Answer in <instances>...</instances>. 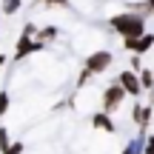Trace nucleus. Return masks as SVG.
<instances>
[{"label": "nucleus", "instance_id": "nucleus-1", "mask_svg": "<svg viewBox=\"0 0 154 154\" xmlns=\"http://www.w3.org/2000/svg\"><path fill=\"white\" fill-rule=\"evenodd\" d=\"M111 26H114L123 37H140V34H143V17L120 14V17H111Z\"/></svg>", "mask_w": 154, "mask_h": 154}, {"label": "nucleus", "instance_id": "nucleus-2", "mask_svg": "<svg viewBox=\"0 0 154 154\" xmlns=\"http://www.w3.org/2000/svg\"><path fill=\"white\" fill-rule=\"evenodd\" d=\"M123 97H126V88H123L120 83H117V86H109L106 94H103V111H114Z\"/></svg>", "mask_w": 154, "mask_h": 154}, {"label": "nucleus", "instance_id": "nucleus-3", "mask_svg": "<svg viewBox=\"0 0 154 154\" xmlns=\"http://www.w3.org/2000/svg\"><path fill=\"white\" fill-rule=\"evenodd\" d=\"M109 63H111V54H109V51H94V54L88 57V63H86V72H88V74L106 72V69H109Z\"/></svg>", "mask_w": 154, "mask_h": 154}, {"label": "nucleus", "instance_id": "nucleus-4", "mask_svg": "<svg viewBox=\"0 0 154 154\" xmlns=\"http://www.w3.org/2000/svg\"><path fill=\"white\" fill-rule=\"evenodd\" d=\"M40 46H43L40 40H32L29 34H23V37L17 40V49H14V60H23L26 54H32V51H37Z\"/></svg>", "mask_w": 154, "mask_h": 154}, {"label": "nucleus", "instance_id": "nucleus-5", "mask_svg": "<svg viewBox=\"0 0 154 154\" xmlns=\"http://www.w3.org/2000/svg\"><path fill=\"white\" fill-rule=\"evenodd\" d=\"M154 46V34H140V37H126V49L128 51H146V49H151Z\"/></svg>", "mask_w": 154, "mask_h": 154}, {"label": "nucleus", "instance_id": "nucleus-6", "mask_svg": "<svg viewBox=\"0 0 154 154\" xmlns=\"http://www.w3.org/2000/svg\"><path fill=\"white\" fill-rule=\"evenodd\" d=\"M117 83H120L128 94H140V80H137V74H134V72H123Z\"/></svg>", "mask_w": 154, "mask_h": 154}, {"label": "nucleus", "instance_id": "nucleus-7", "mask_svg": "<svg viewBox=\"0 0 154 154\" xmlns=\"http://www.w3.org/2000/svg\"><path fill=\"white\" fill-rule=\"evenodd\" d=\"M91 123H94V126H100V128H106V131H114V123H111L106 114H94Z\"/></svg>", "mask_w": 154, "mask_h": 154}, {"label": "nucleus", "instance_id": "nucleus-8", "mask_svg": "<svg viewBox=\"0 0 154 154\" xmlns=\"http://www.w3.org/2000/svg\"><path fill=\"white\" fill-rule=\"evenodd\" d=\"M23 0H3V14H14L17 9H20Z\"/></svg>", "mask_w": 154, "mask_h": 154}, {"label": "nucleus", "instance_id": "nucleus-9", "mask_svg": "<svg viewBox=\"0 0 154 154\" xmlns=\"http://www.w3.org/2000/svg\"><path fill=\"white\" fill-rule=\"evenodd\" d=\"M51 37H57V29H40V32H37V40H40V43H46V40H51Z\"/></svg>", "mask_w": 154, "mask_h": 154}, {"label": "nucleus", "instance_id": "nucleus-10", "mask_svg": "<svg viewBox=\"0 0 154 154\" xmlns=\"http://www.w3.org/2000/svg\"><path fill=\"white\" fill-rule=\"evenodd\" d=\"M140 88H154V74L151 72H143V74H140Z\"/></svg>", "mask_w": 154, "mask_h": 154}, {"label": "nucleus", "instance_id": "nucleus-11", "mask_svg": "<svg viewBox=\"0 0 154 154\" xmlns=\"http://www.w3.org/2000/svg\"><path fill=\"white\" fill-rule=\"evenodd\" d=\"M9 111V91H0V117Z\"/></svg>", "mask_w": 154, "mask_h": 154}, {"label": "nucleus", "instance_id": "nucleus-12", "mask_svg": "<svg viewBox=\"0 0 154 154\" xmlns=\"http://www.w3.org/2000/svg\"><path fill=\"white\" fill-rule=\"evenodd\" d=\"M20 151H23V143H9L3 149V154H20Z\"/></svg>", "mask_w": 154, "mask_h": 154}, {"label": "nucleus", "instance_id": "nucleus-13", "mask_svg": "<svg viewBox=\"0 0 154 154\" xmlns=\"http://www.w3.org/2000/svg\"><path fill=\"white\" fill-rule=\"evenodd\" d=\"M6 146H9V128H3V126H0V151H3Z\"/></svg>", "mask_w": 154, "mask_h": 154}, {"label": "nucleus", "instance_id": "nucleus-14", "mask_svg": "<svg viewBox=\"0 0 154 154\" xmlns=\"http://www.w3.org/2000/svg\"><path fill=\"white\" fill-rule=\"evenodd\" d=\"M146 154H154V137L149 140V146H146Z\"/></svg>", "mask_w": 154, "mask_h": 154}, {"label": "nucleus", "instance_id": "nucleus-15", "mask_svg": "<svg viewBox=\"0 0 154 154\" xmlns=\"http://www.w3.org/2000/svg\"><path fill=\"white\" fill-rule=\"evenodd\" d=\"M6 66V54H0V69H3Z\"/></svg>", "mask_w": 154, "mask_h": 154}, {"label": "nucleus", "instance_id": "nucleus-16", "mask_svg": "<svg viewBox=\"0 0 154 154\" xmlns=\"http://www.w3.org/2000/svg\"><path fill=\"white\" fill-rule=\"evenodd\" d=\"M43 3H66V0H43Z\"/></svg>", "mask_w": 154, "mask_h": 154}, {"label": "nucleus", "instance_id": "nucleus-17", "mask_svg": "<svg viewBox=\"0 0 154 154\" xmlns=\"http://www.w3.org/2000/svg\"><path fill=\"white\" fill-rule=\"evenodd\" d=\"M149 9H151V11H154V0H149Z\"/></svg>", "mask_w": 154, "mask_h": 154}]
</instances>
